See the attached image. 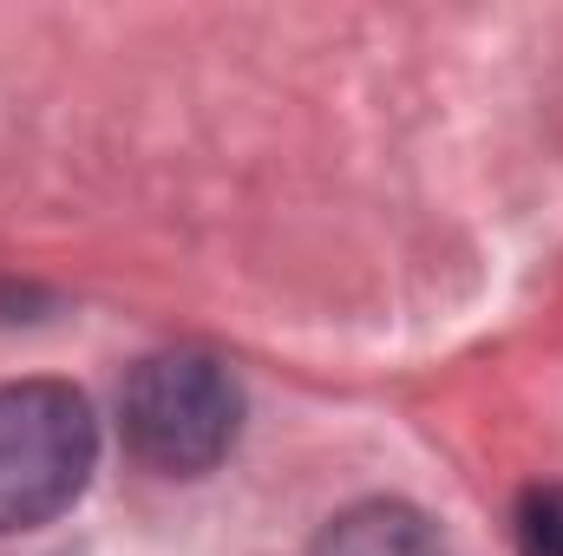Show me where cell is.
<instances>
[{"mask_svg":"<svg viewBox=\"0 0 563 556\" xmlns=\"http://www.w3.org/2000/svg\"><path fill=\"white\" fill-rule=\"evenodd\" d=\"M314 556H439V537H432V524H426L413 504H354V511H341L328 531H321V544Z\"/></svg>","mask_w":563,"mask_h":556,"instance_id":"obj_3","label":"cell"},{"mask_svg":"<svg viewBox=\"0 0 563 556\" xmlns=\"http://www.w3.org/2000/svg\"><path fill=\"white\" fill-rule=\"evenodd\" d=\"M125 445L164 478H197L210 471L243 419V393L223 360L210 354H151L125 380Z\"/></svg>","mask_w":563,"mask_h":556,"instance_id":"obj_2","label":"cell"},{"mask_svg":"<svg viewBox=\"0 0 563 556\" xmlns=\"http://www.w3.org/2000/svg\"><path fill=\"white\" fill-rule=\"evenodd\" d=\"M99 425L59 380L0 387V537L53 524L92 478Z\"/></svg>","mask_w":563,"mask_h":556,"instance_id":"obj_1","label":"cell"},{"mask_svg":"<svg viewBox=\"0 0 563 556\" xmlns=\"http://www.w3.org/2000/svg\"><path fill=\"white\" fill-rule=\"evenodd\" d=\"M518 544L525 556H563V485H538L518 504Z\"/></svg>","mask_w":563,"mask_h":556,"instance_id":"obj_4","label":"cell"}]
</instances>
